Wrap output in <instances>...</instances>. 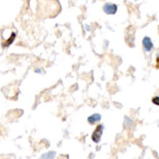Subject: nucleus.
Here are the masks:
<instances>
[{
  "label": "nucleus",
  "mask_w": 159,
  "mask_h": 159,
  "mask_svg": "<svg viewBox=\"0 0 159 159\" xmlns=\"http://www.w3.org/2000/svg\"><path fill=\"white\" fill-rule=\"evenodd\" d=\"M102 130H103V126L99 125L97 126L95 131L93 133L92 135V139L95 143H98L101 139V136L102 134Z\"/></svg>",
  "instance_id": "obj_1"
},
{
  "label": "nucleus",
  "mask_w": 159,
  "mask_h": 159,
  "mask_svg": "<svg viewBox=\"0 0 159 159\" xmlns=\"http://www.w3.org/2000/svg\"><path fill=\"white\" fill-rule=\"evenodd\" d=\"M116 9H117V7L116 5L113 3H107L104 6V11L107 14H114L116 12Z\"/></svg>",
  "instance_id": "obj_2"
},
{
  "label": "nucleus",
  "mask_w": 159,
  "mask_h": 159,
  "mask_svg": "<svg viewBox=\"0 0 159 159\" xmlns=\"http://www.w3.org/2000/svg\"><path fill=\"white\" fill-rule=\"evenodd\" d=\"M143 44H144V48H145V50L147 51H150L152 49V48H153V43H152V40L148 37L144 38V40H143Z\"/></svg>",
  "instance_id": "obj_3"
},
{
  "label": "nucleus",
  "mask_w": 159,
  "mask_h": 159,
  "mask_svg": "<svg viewBox=\"0 0 159 159\" xmlns=\"http://www.w3.org/2000/svg\"><path fill=\"white\" fill-rule=\"evenodd\" d=\"M101 119V116L98 113H96V114H93L92 116H90L88 118V121L90 123V124H94V123L97 122V121H99Z\"/></svg>",
  "instance_id": "obj_4"
},
{
  "label": "nucleus",
  "mask_w": 159,
  "mask_h": 159,
  "mask_svg": "<svg viewBox=\"0 0 159 159\" xmlns=\"http://www.w3.org/2000/svg\"><path fill=\"white\" fill-rule=\"evenodd\" d=\"M152 102H153V103H155V105L159 106V96L154 97L153 99H152Z\"/></svg>",
  "instance_id": "obj_5"
},
{
  "label": "nucleus",
  "mask_w": 159,
  "mask_h": 159,
  "mask_svg": "<svg viewBox=\"0 0 159 159\" xmlns=\"http://www.w3.org/2000/svg\"><path fill=\"white\" fill-rule=\"evenodd\" d=\"M156 68H158L159 69V57H157V61H156Z\"/></svg>",
  "instance_id": "obj_6"
}]
</instances>
